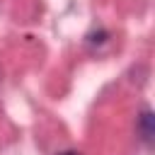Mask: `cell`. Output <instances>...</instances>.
<instances>
[{
    "mask_svg": "<svg viewBox=\"0 0 155 155\" xmlns=\"http://www.w3.org/2000/svg\"><path fill=\"white\" fill-rule=\"evenodd\" d=\"M104 36H107L104 31H99V34H92V41H97V44H102V41H104Z\"/></svg>",
    "mask_w": 155,
    "mask_h": 155,
    "instance_id": "obj_2",
    "label": "cell"
},
{
    "mask_svg": "<svg viewBox=\"0 0 155 155\" xmlns=\"http://www.w3.org/2000/svg\"><path fill=\"white\" fill-rule=\"evenodd\" d=\"M61 155H80V153H75V150H68V153H61Z\"/></svg>",
    "mask_w": 155,
    "mask_h": 155,
    "instance_id": "obj_3",
    "label": "cell"
},
{
    "mask_svg": "<svg viewBox=\"0 0 155 155\" xmlns=\"http://www.w3.org/2000/svg\"><path fill=\"white\" fill-rule=\"evenodd\" d=\"M138 131H140V138L145 140V143H150L153 140V136H155V116H153V111H143L140 114V119H138Z\"/></svg>",
    "mask_w": 155,
    "mask_h": 155,
    "instance_id": "obj_1",
    "label": "cell"
}]
</instances>
